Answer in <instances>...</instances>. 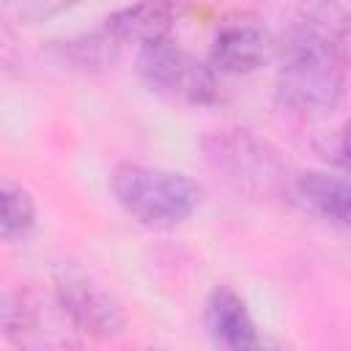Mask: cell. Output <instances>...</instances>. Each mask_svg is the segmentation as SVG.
<instances>
[{"mask_svg": "<svg viewBox=\"0 0 351 351\" xmlns=\"http://www.w3.org/2000/svg\"><path fill=\"white\" fill-rule=\"evenodd\" d=\"M3 335L19 348H66L77 346L74 324L58 304L52 293V307H44L41 299L19 291L5 293L0 307Z\"/></svg>", "mask_w": 351, "mask_h": 351, "instance_id": "6", "label": "cell"}, {"mask_svg": "<svg viewBox=\"0 0 351 351\" xmlns=\"http://www.w3.org/2000/svg\"><path fill=\"white\" fill-rule=\"evenodd\" d=\"M203 156L217 178L239 195L266 200L291 192L288 167L280 151L250 129H214L203 137Z\"/></svg>", "mask_w": 351, "mask_h": 351, "instance_id": "3", "label": "cell"}, {"mask_svg": "<svg viewBox=\"0 0 351 351\" xmlns=\"http://www.w3.org/2000/svg\"><path fill=\"white\" fill-rule=\"evenodd\" d=\"M206 329L211 335V340L222 348L230 351H247V348H258L261 337H258V326L244 304V299L228 288V285H217L208 299H206Z\"/></svg>", "mask_w": 351, "mask_h": 351, "instance_id": "10", "label": "cell"}, {"mask_svg": "<svg viewBox=\"0 0 351 351\" xmlns=\"http://www.w3.org/2000/svg\"><path fill=\"white\" fill-rule=\"evenodd\" d=\"M80 0H3L5 11L22 22V25H38L47 22L63 11H69L71 5H77Z\"/></svg>", "mask_w": 351, "mask_h": 351, "instance_id": "13", "label": "cell"}, {"mask_svg": "<svg viewBox=\"0 0 351 351\" xmlns=\"http://www.w3.org/2000/svg\"><path fill=\"white\" fill-rule=\"evenodd\" d=\"M340 151H343V159H346V162H348V167H351V121H348V123H346V129H343Z\"/></svg>", "mask_w": 351, "mask_h": 351, "instance_id": "14", "label": "cell"}, {"mask_svg": "<svg viewBox=\"0 0 351 351\" xmlns=\"http://www.w3.org/2000/svg\"><path fill=\"white\" fill-rule=\"evenodd\" d=\"M137 74L154 93L170 101L203 107L219 99L217 69L211 63H203L184 47L173 44L170 38L140 47Z\"/></svg>", "mask_w": 351, "mask_h": 351, "instance_id": "4", "label": "cell"}, {"mask_svg": "<svg viewBox=\"0 0 351 351\" xmlns=\"http://www.w3.org/2000/svg\"><path fill=\"white\" fill-rule=\"evenodd\" d=\"M277 52L271 33L250 16L228 19L217 27L211 41V66L222 74H252Z\"/></svg>", "mask_w": 351, "mask_h": 351, "instance_id": "7", "label": "cell"}, {"mask_svg": "<svg viewBox=\"0 0 351 351\" xmlns=\"http://www.w3.org/2000/svg\"><path fill=\"white\" fill-rule=\"evenodd\" d=\"M176 19H178L176 0H137V3H129L118 11H112L104 19V27L121 44L148 47V44L170 38Z\"/></svg>", "mask_w": 351, "mask_h": 351, "instance_id": "9", "label": "cell"}, {"mask_svg": "<svg viewBox=\"0 0 351 351\" xmlns=\"http://www.w3.org/2000/svg\"><path fill=\"white\" fill-rule=\"evenodd\" d=\"M351 14L343 0H299L282 44L277 101L302 115H329L346 93V38Z\"/></svg>", "mask_w": 351, "mask_h": 351, "instance_id": "1", "label": "cell"}, {"mask_svg": "<svg viewBox=\"0 0 351 351\" xmlns=\"http://www.w3.org/2000/svg\"><path fill=\"white\" fill-rule=\"evenodd\" d=\"M291 197L307 214L337 228H351V176L324 170L302 173L291 181Z\"/></svg>", "mask_w": 351, "mask_h": 351, "instance_id": "8", "label": "cell"}, {"mask_svg": "<svg viewBox=\"0 0 351 351\" xmlns=\"http://www.w3.org/2000/svg\"><path fill=\"white\" fill-rule=\"evenodd\" d=\"M121 47H123V44H121L107 27H101L99 33L63 41L60 52H63V58H69L71 63H77V66H82V69H107V66H112V60L118 58V49H121Z\"/></svg>", "mask_w": 351, "mask_h": 351, "instance_id": "12", "label": "cell"}, {"mask_svg": "<svg viewBox=\"0 0 351 351\" xmlns=\"http://www.w3.org/2000/svg\"><path fill=\"white\" fill-rule=\"evenodd\" d=\"M0 203H3V219H0L3 239L5 241L25 239L33 230V225H36V203H33L30 192L22 184L3 181Z\"/></svg>", "mask_w": 351, "mask_h": 351, "instance_id": "11", "label": "cell"}, {"mask_svg": "<svg viewBox=\"0 0 351 351\" xmlns=\"http://www.w3.org/2000/svg\"><path fill=\"white\" fill-rule=\"evenodd\" d=\"M118 206L143 228L173 230L184 225L200 206L203 189L184 173L123 162L110 176Z\"/></svg>", "mask_w": 351, "mask_h": 351, "instance_id": "2", "label": "cell"}, {"mask_svg": "<svg viewBox=\"0 0 351 351\" xmlns=\"http://www.w3.org/2000/svg\"><path fill=\"white\" fill-rule=\"evenodd\" d=\"M52 293L77 332L88 337H118L126 329V315L115 293L77 263H60L52 274Z\"/></svg>", "mask_w": 351, "mask_h": 351, "instance_id": "5", "label": "cell"}]
</instances>
